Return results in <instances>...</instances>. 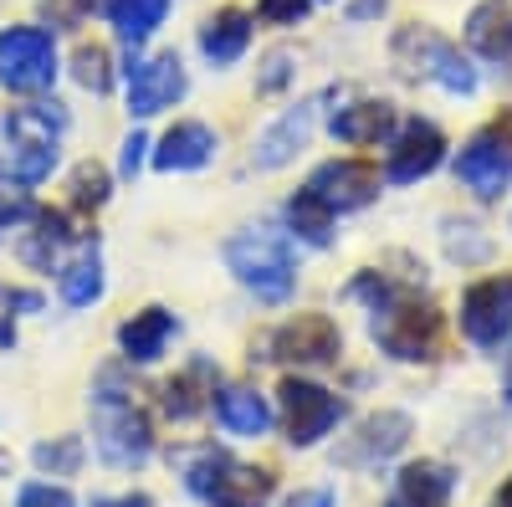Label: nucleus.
I'll return each mask as SVG.
<instances>
[{"instance_id": "aec40b11", "label": "nucleus", "mask_w": 512, "mask_h": 507, "mask_svg": "<svg viewBox=\"0 0 512 507\" xmlns=\"http://www.w3.org/2000/svg\"><path fill=\"white\" fill-rule=\"evenodd\" d=\"M272 472L262 467H236V461H221V472L216 482L205 487V502H216V507H262L272 497Z\"/></svg>"}, {"instance_id": "9d476101", "label": "nucleus", "mask_w": 512, "mask_h": 507, "mask_svg": "<svg viewBox=\"0 0 512 507\" xmlns=\"http://www.w3.org/2000/svg\"><path fill=\"white\" fill-rule=\"evenodd\" d=\"M507 175H512V139L502 123L482 129L472 144L456 154V180L472 190L477 200H497L507 190Z\"/></svg>"}, {"instance_id": "7ed1b4c3", "label": "nucleus", "mask_w": 512, "mask_h": 507, "mask_svg": "<svg viewBox=\"0 0 512 507\" xmlns=\"http://www.w3.org/2000/svg\"><path fill=\"white\" fill-rule=\"evenodd\" d=\"M226 267L236 272V282L246 292H256L262 303H287L292 298V282H297V267H292V246L282 231L272 226H246L226 241Z\"/></svg>"}, {"instance_id": "4c0bfd02", "label": "nucleus", "mask_w": 512, "mask_h": 507, "mask_svg": "<svg viewBox=\"0 0 512 507\" xmlns=\"http://www.w3.org/2000/svg\"><path fill=\"white\" fill-rule=\"evenodd\" d=\"M0 303H6V308H26V313H41V298H36V292H11V287H0Z\"/></svg>"}, {"instance_id": "a211bd4d", "label": "nucleus", "mask_w": 512, "mask_h": 507, "mask_svg": "<svg viewBox=\"0 0 512 507\" xmlns=\"http://www.w3.org/2000/svg\"><path fill=\"white\" fill-rule=\"evenodd\" d=\"M451 487H456L451 467H441V461H415V467H405L395 477L390 507H446Z\"/></svg>"}, {"instance_id": "c85d7f7f", "label": "nucleus", "mask_w": 512, "mask_h": 507, "mask_svg": "<svg viewBox=\"0 0 512 507\" xmlns=\"http://www.w3.org/2000/svg\"><path fill=\"white\" fill-rule=\"evenodd\" d=\"M477 231L482 226H472V221H446V251L456 262H487L492 257V241Z\"/></svg>"}, {"instance_id": "72a5a7b5", "label": "nucleus", "mask_w": 512, "mask_h": 507, "mask_svg": "<svg viewBox=\"0 0 512 507\" xmlns=\"http://www.w3.org/2000/svg\"><path fill=\"white\" fill-rule=\"evenodd\" d=\"M287 77H292V52H272V57H267V72H262V82H256V88H262V93H277Z\"/></svg>"}, {"instance_id": "4468645a", "label": "nucleus", "mask_w": 512, "mask_h": 507, "mask_svg": "<svg viewBox=\"0 0 512 507\" xmlns=\"http://www.w3.org/2000/svg\"><path fill=\"white\" fill-rule=\"evenodd\" d=\"M441 159H446V134L436 129V123L415 118V123H405V129L395 134L384 180H390V185H415V180L431 175V169H441Z\"/></svg>"}, {"instance_id": "dca6fc26", "label": "nucleus", "mask_w": 512, "mask_h": 507, "mask_svg": "<svg viewBox=\"0 0 512 507\" xmlns=\"http://www.w3.org/2000/svg\"><path fill=\"white\" fill-rule=\"evenodd\" d=\"M313 108H318V103H297L292 113H282V118L272 123V129H267L262 139H256V154H251V159H256V169H282L297 149H303V144L313 139V118H318Z\"/></svg>"}, {"instance_id": "5701e85b", "label": "nucleus", "mask_w": 512, "mask_h": 507, "mask_svg": "<svg viewBox=\"0 0 512 507\" xmlns=\"http://www.w3.org/2000/svg\"><path fill=\"white\" fill-rule=\"evenodd\" d=\"M216 420H221L231 436H262L272 426V405L256 395V390H246V385H231L216 400Z\"/></svg>"}, {"instance_id": "b1692460", "label": "nucleus", "mask_w": 512, "mask_h": 507, "mask_svg": "<svg viewBox=\"0 0 512 507\" xmlns=\"http://www.w3.org/2000/svg\"><path fill=\"white\" fill-rule=\"evenodd\" d=\"M205 395H216V385H210V364L195 359L185 374H175V379H169V385L159 390V405H164V415L190 420V415L205 410Z\"/></svg>"}, {"instance_id": "423d86ee", "label": "nucleus", "mask_w": 512, "mask_h": 507, "mask_svg": "<svg viewBox=\"0 0 512 507\" xmlns=\"http://www.w3.org/2000/svg\"><path fill=\"white\" fill-rule=\"evenodd\" d=\"M57 82V41L41 26L0 31V88L11 93H47Z\"/></svg>"}, {"instance_id": "9b49d317", "label": "nucleus", "mask_w": 512, "mask_h": 507, "mask_svg": "<svg viewBox=\"0 0 512 507\" xmlns=\"http://www.w3.org/2000/svg\"><path fill=\"white\" fill-rule=\"evenodd\" d=\"M405 441H410V415L379 410V415L359 420L354 436H344V446L333 451V461H338V467H354V472H369V467H379V461L400 456Z\"/></svg>"}, {"instance_id": "4be33fe9", "label": "nucleus", "mask_w": 512, "mask_h": 507, "mask_svg": "<svg viewBox=\"0 0 512 507\" xmlns=\"http://www.w3.org/2000/svg\"><path fill=\"white\" fill-rule=\"evenodd\" d=\"M251 47V16L246 11H236V6H226V11H216L205 26H200V52L216 62V67H231L241 52Z\"/></svg>"}, {"instance_id": "20e7f679", "label": "nucleus", "mask_w": 512, "mask_h": 507, "mask_svg": "<svg viewBox=\"0 0 512 507\" xmlns=\"http://www.w3.org/2000/svg\"><path fill=\"white\" fill-rule=\"evenodd\" d=\"M67 134L62 103H31L6 113V144H11V175L21 185H41L57 169V139Z\"/></svg>"}, {"instance_id": "ddd939ff", "label": "nucleus", "mask_w": 512, "mask_h": 507, "mask_svg": "<svg viewBox=\"0 0 512 507\" xmlns=\"http://www.w3.org/2000/svg\"><path fill=\"white\" fill-rule=\"evenodd\" d=\"M338 354H344V333L328 313H297L272 333V359L287 364H333Z\"/></svg>"}, {"instance_id": "f8f14e48", "label": "nucleus", "mask_w": 512, "mask_h": 507, "mask_svg": "<svg viewBox=\"0 0 512 507\" xmlns=\"http://www.w3.org/2000/svg\"><path fill=\"white\" fill-rule=\"evenodd\" d=\"M303 190H313L333 216H349V210H364L379 195V169L364 159H328L313 169V180Z\"/></svg>"}, {"instance_id": "ea45409f", "label": "nucleus", "mask_w": 512, "mask_h": 507, "mask_svg": "<svg viewBox=\"0 0 512 507\" xmlns=\"http://www.w3.org/2000/svg\"><path fill=\"white\" fill-rule=\"evenodd\" d=\"M93 507H149V497H139V492H128V497H98Z\"/></svg>"}, {"instance_id": "393cba45", "label": "nucleus", "mask_w": 512, "mask_h": 507, "mask_svg": "<svg viewBox=\"0 0 512 507\" xmlns=\"http://www.w3.org/2000/svg\"><path fill=\"white\" fill-rule=\"evenodd\" d=\"M108 21H113V31L128 41V47H139V41H149L159 26H164V16H169V0H108Z\"/></svg>"}, {"instance_id": "a878e982", "label": "nucleus", "mask_w": 512, "mask_h": 507, "mask_svg": "<svg viewBox=\"0 0 512 507\" xmlns=\"http://www.w3.org/2000/svg\"><path fill=\"white\" fill-rule=\"evenodd\" d=\"M287 221H292V231L303 236L308 246H328V241H333V210H328L313 190H297V195H292Z\"/></svg>"}, {"instance_id": "bb28decb", "label": "nucleus", "mask_w": 512, "mask_h": 507, "mask_svg": "<svg viewBox=\"0 0 512 507\" xmlns=\"http://www.w3.org/2000/svg\"><path fill=\"white\" fill-rule=\"evenodd\" d=\"M98 298H103V262H98V251H88V257H77L62 272V303L67 308H88Z\"/></svg>"}, {"instance_id": "f3484780", "label": "nucleus", "mask_w": 512, "mask_h": 507, "mask_svg": "<svg viewBox=\"0 0 512 507\" xmlns=\"http://www.w3.org/2000/svg\"><path fill=\"white\" fill-rule=\"evenodd\" d=\"M216 149H221V139H216V129H205V123H175L164 139H159V149H154V164L159 169H205L210 159H216Z\"/></svg>"}, {"instance_id": "f03ea898", "label": "nucleus", "mask_w": 512, "mask_h": 507, "mask_svg": "<svg viewBox=\"0 0 512 507\" xmlns=\"http://www.w3.org/2000/svg\"><path fill=\"white\" fill-rule=\"evenodd\" d=\"M93 441H98V456L108 461V467H139V461H149V451H154L149 415L118 385L113 369L98 379V395H93Z\"/></svg>"}, {"instance_id": "6e6552de", "label": "nucleus", "mask_w": 512, "mask_h": 507, "mask_svg": "<svg viewBox=\"0 0 512 507\" xmlns=\"http://www.w3.org/2000/svg\"><path fill=\"white\" fill-rule=\"evenodd\" d=\"M128 82V113L134 118H154L164 108H175L185 98V62L175 52H164V57H134L123 72Z\"/></svg>"}, {"instance_id": "e433bc0d", "label": "nucleus", "mask_w": 512, "mask_h": 507, "mask_svg": "<svg viewBox=\"0 0 512 507\" xmlns=\"http://www.w3.org/2000/svg\"><path fill=\"white\" fill-rule=\"evenodd\" d=\"M287 507H333V487H308V492H292Z\"/></svg>"}, {"instance_id": "cd10ccee", "label": "nucleus", "mask_w": 512, "mask_h": 507, "mask_svg": "<svg viewBox=\"0 0 512 507\" xmlns=\"http://www.w3.org/2000/svg\"><path fill=\"white\" fill-rule=\"evenodd\" d=\"M31 461L41 472H52V477H72L82 467V441L77 436H52V441H41L31 451Z\"/></svg>"}, {"instance_id": "473e14b6", "label": "nucleus", "mask_w": 512, "mask_h": 507, "mask_svg": "<svg viewBox=\"0 0 512 507\" xmlns=\"http://www.w3.org/2000/svg\"><path fill=\"white\" fill-rule=\"evenodd\" d=\"M16 507H77V502H72V492H67V487H52V482H31V487H21Z\"/></svg>"}, {"instance_id": "a19ab883", "label": "nucleus", "mask_w": 512, "mask_h": 507, "mask_svg": "<svg viewBox=\"0 0 512 507\" xmlns=\"http://www.w3.org/2000/svg\"><path fill=\"white\" fill-rule=\"evenodd\" d=\"M492 507H512V477H507V482H502V492H497V497H492Z\"/></svg>"}, {"instance_id": "79ce46f5", "label": "nucleus", "mask_w": 512, "mask_h": 507, "mask_svg": "<svg viewBox=\"0 0 512 507\" xmlns=\"http://www.w3.org/2000/svg\"><path fill=\"white\" fill-rule=\"evenodd\" d=\"M507 400H512V364H507Z\"/></svg>"}, {"instance_id": "2f4dec72", "label": "nucleus", "mask_w": 512, "mask_h": 507, "mask_svg": "<svg viewBox=\"0 0 512 507\" xmlns=\"http://www.w3.org/2000/svg\"><path fill=\"white\" fill-rule=\"evenodd\" d=\"M308 6L313 0H256V16L272 21V26H297L308 16Z\"/></svg>"}, {"instance_id": "f257e3e1", "label": "nucleus", "mask_w": 512, "mask_h": 507, "mask_svg": "<svg viewBox=\"0 0 512 507\" xmlns=\"http://www.w3.org/2000/svg\"><path fill=\"white\" fill-rule=\"evenodd\" d=\"M441 333H446V318L436 303H420L410 287H395L374 303V318H369V338L400 364H425L441 354Z\"/></svg>"}, {"instance_id": "1a4fd4ad", "label": "nucleus", "mask_w": 512, "mask_h": 507, "mask_svg": "<svg viewBox=\"0 0 512 507\" xmlns=\"http://www.w3.org/2000/svg\"><path fill=\"white\" fill-rule=\"evenodd\" d=\"M461 333L477 349H502L512 333V277H482L461 298Z\"/></svg>"}, {"instance_id": "6ab92c4d", "label": "nucleus", "mask_w": 512, "mask_h": 507, "mask_svg": "<svg viewBox=\"0 0 512 507\" xmlns=\"http://www.w3.org/2000/svg\"><path fill=\"white\" fill-rule=\"evenodd\" d=\"M175 313L169 308H144L134 313L123 328H118V344H123V359H134V364H154L164 354V344L175 338Z\"/></svg>"}, {"instance_id": "f704fd0d", "label": "nucleus", "mask_w": 512, "mask_h": 507, "mask_svg": "<svg viewBox=\"0 0 512 507\" xmlns=\"http://www.w3.org/2000/svg\"><path fill=\"white\" fill-rule=\"evenodd\" d=\"M93 6H108V0H47V16L52 21H82Z\"/></svg>"}, {"instance_id": "2eb2a0df", "label": "nucleus", "mask_w": 512, "mask_h": 507, "mask_svg": "<svg viewBox=\"0 0 512 507\" xmlns=\"http://www.w3.org/2000/svg\"><path fill=\"white\" fill-rule=\"evenodd\" d=\"M328 129H333L338 144L369 149V144H379V139H390V134H395V103H384V98L349 103V108H338V113H333Z\"/></svg>"}, {"instance_id": "0eeeda50", "label": "nucleus", "mask_w": 512, "mask_h": 507, "mask_svg": "<svg viewBox=\"0 0 512 507\" xmlns=\"http://www.w3.org/2000/svg\"><path fill=\"white\" fill-rule=\"evenodd\" d=\"M277 400H282V426H287L292 446H318L344 420V400L323 385H313V379H297V374L282 379Z\"/></svg>"}, {"instance_id": "412c9836", "label": "nucleus", "mask_w": 512, "mask_h": 507, "mask_svg": "<svg viewBox=\"0 0 512 507\" xmlns=\"http://www.w3.org/2000/svg\"><path fill=\"white\" fill-rule=\"evenodd\" d=\"M466 41L472 52H482L487 62H507L512 57V0H482L466 16Z\"/></svg>"}, {"instance_id": "58836bf2", "label": "nucleus", "mask_w": 512, "mask_h": 507, "mask_svg": "<svg viewBox=\"0 0 512 507\" xmlns=\"http://www.w3.org/2000/svg\"><path fill=\"white\" fill-rule=\"evenodd\" d=\"M384 11H390V0H354L349 21H374V16H384Z\"/></svg>"}, {"instance_id": "c9c22d12", "label": "nucleus", "mask_w": 512, "mask_h": 507, "mask_svg": "<svg viewBox=\"0 0 512 507\" xmlns=\"http://www.w3.org/2000/svg\"><path fill=\"white\" fill-rule=\"evenodd\" d=\"M144 149H149V139H144V134H128V139H123V159H118L123 180H134V175H139V164H144Z\"/></svg>"}, {"instance_id": "c756f323", "label": "nucleus", "mask_w": 512, "mask_h": 507, "mask_svg": "<svg viewBox=\"0 0 512 507\" xmlns=\"http://www.w3.org/2000/svg\"><path fill=\"white\" fill-rule=\"evenodd\" d=\"M72 77H77L88 93H108V88H113L108 52H103V47H77V57H72Z\"/></svg>"}, {"instance_id": "7c9ffc66", "label": "nucleus", "mask_w": 512, "mask_h": 507, "mask_svg": "<svg viewBox=\"0 0 512 507\" xmlns=\"http://www.w3.org/2000/svg\"><path fill=\"white\" fill-rule=\"evenodd\" d=\"M108 169H98V164H77V175H72V205L77 210H98V205H108Z\"/></svg>"}, {"instance_id": "39448f33", "label": "nucleus", "mask_w": 512, "mask_h": 507, "mask_svg": "<svg viewBox=\"0 0 512 507\" xmlns=\"http://www.w3.org/2000/svg\"><path fill=\"white\" fill-rule=\"evenodd\" d=\"M395 67L405 77H425V82H441L446 93L456 98H472L477 93V67L466 62L446 36H436L431 26H405L395 36Z\"/></svg>"}]
</instances>
